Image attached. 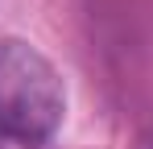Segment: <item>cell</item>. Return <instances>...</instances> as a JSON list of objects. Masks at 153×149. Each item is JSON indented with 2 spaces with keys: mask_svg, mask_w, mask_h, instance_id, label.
I'll return each instance as SVG.
<instances>
[{
  "mask_svg": "<svg viewBox=\"0 0 153 149\" xmlns=\"http://www.w3.org/2000/svg\"><path fill=\"white\" fill-rule=\"evenodd\" d=\"M62 108L66 91L50 58L21 37H0V128L33 145L58 128Z\"/></svg>",
  "mask_w": 153,
  "mask_h": 149,
  "instance_id": "cell-1",
  "label": "cell"
}]
</instances>
